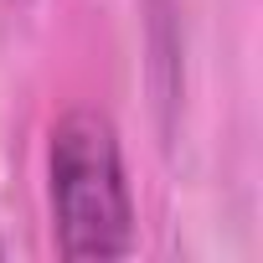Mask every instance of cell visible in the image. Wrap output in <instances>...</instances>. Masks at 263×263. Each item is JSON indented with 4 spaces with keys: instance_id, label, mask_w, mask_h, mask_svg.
Wrapping results in <instances>:
<instances>
[{
    "instance_id": "obj_1",
    "label": "cell",
    "mask_w": 263,
    "mask_h": 263,
    "mask_svg": "<svg viewBox=\"0 0 263 263\" xmlns=\"http://www.w3.org/2000/svg\"><path fill=\"white\" fill-rule=\"evenodd\" d=\"M47 201L62 258H124L135 248V196L124 176L119 129L98 108H72L52 124Z\"/></svg>"
}]
</instances>
